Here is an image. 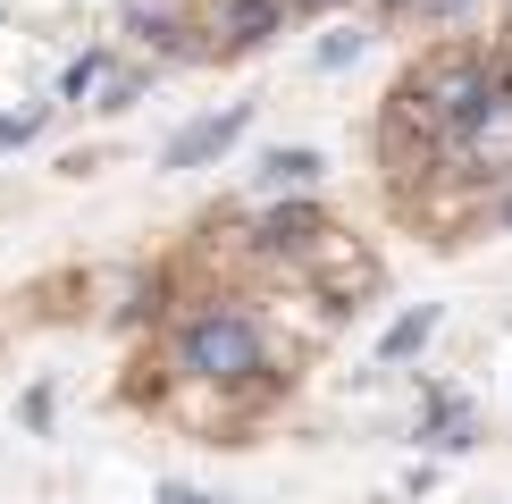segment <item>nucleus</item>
I'll return each instance as SVG.
<instances>
[{"label":"nucleus","instance_id":"6","mask_svg":"<svg viewBox=\"0 0 512 504\" xmlns=\"http://www.w3.org/2000/svg\"><path fill=\"white\" fill-rule=\"evenodd\" d=\"M429 336H437V311L420 303V311H403V320L387 328V345H378V362H403V353H420Z\"/></svg>","mask_w":512,"mask_h":504},{"label":"nucleus","instance_id":"1","mask_svg":"<svg viewBox=\"0 0 512 504\" xmlns=\"http://www.w3.org/2000/svg\"><path fill=\"white\" fill-rule=\"evenodd\" d=\"M185 370L194 378H219V387H236V378L261 370V328L244 320V311H202L194 328H185Z\"/></svg>","mask_w":512,"mask_h":504},{"label":"nucleus","instance_id":"8","mask_svg":"<svg viewBox=\"0 0 512 504\" xmlns=\"http://www.w3.org/2000/svg\"><path fill=\"white\" fill-rule=\"evenodd\" d=\"M101 76H110V59H101V51H84L76 68H68V84H59V93H68V101H84V93H93Z\"/></svg>","mask_w":512,"mask_h":504},{"label":"nucleus","instance_id":"5","mask_svg":"<svg viewBox=\"0 0 512 504\" xmlns=\"http://www.w3.org/2000/svg\"><path fill=\"white\" fill-rule=\"evenodd\" d=\"M462 135H471L479 160H512V93H496V84H487V101L462 118Z\"/></svg>","mask_w":512,"mask_h":504},{"label":"nucleus","instance_id":"10","mask_svg":"<svg viewBox=\"0 0 512 504\" xmlns=\"http://www.w3.org/2000/svg\"><path fill=\"white\" fill-rule=\"evenodd\" d=\"M412 9H420V17H454L462 0H412Z\"/></svg>","mask_w":512,"mask_h":504},{"label":"nucleus","instance_id":"3","mask_svg":"<svg viewBox=\"0 0 512 504\" xmlns=\"http://www.w3.org/2000/svg\"><path fill=\"white\" fill-rule=\"evenodd\" d=\"M244 126H252V101H227L219 118H194V126H185V135L160 152V168H202L210 152H227V143H236Z\"/></svg>","mask_w":512,"mask_h":504},{"label":"nucleus","instance_id":"4","mask_svg":"<svg viewBox=\"0 0 512 504\" xmlns=\"http://www.w3.org/2000/svg\"><path fill=\"white\" fill-rule=\"evenodd\" d=\"M277 26H286V0H219V9H210V34H219V42H236V51L269 42Z\"/></svg>","mask_w":512,"mask_h":504},{"label":"nucleus","instance_id":"9","mask_svg":"<svg viewBox=\"0 0 512 504\" xmlns=\"http://www.w3.org/2000/svg\"><path fill=\"white\" fill-rule=\"evenodd\" d=\"M160 504H219V496H202V488H160Z\"/></svg>","mask_w":512,"mask_h":504},{"label":"nucleus","instance_id":"7","mask_svg":"<svg viewBox=\"0 0 512 504\" xmlns=\"http://www.w3.org/2000/svg\"><path fill=\"white\" fill-rule=\"evenodd\" d=\"M319 168H328V160H319V152H303V143H294V152H269V160H261V177H269V185H311Z\"/></svg>","mask_w":512,"mask_h":504},{"label":"nucleus","instance_id":"2","mask_svg":"<svg viewBox=\"0 0 512 504\" xmlns=\"http://www.w3.org/2000/svg\"><path fill=\"white\" fill-rule=\"evenodd\" d=\"M403 101H412V118H429V126H462L487 101V68H471V59H437V68H420L412 84H403Z\"/></svg>","mask_w":512,"mask_h":504}]
</instances>
